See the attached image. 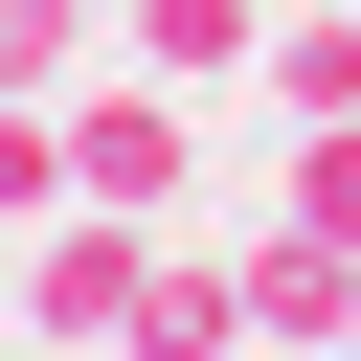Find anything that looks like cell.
I'll return each instance as SVG.
<instances>
[{"mask_svg":"<svg viewBox=\"0 0 361 361\" xmlns=\"http://www.w3.org/2000/svg\"><path fill=\"white\" fill-rule=\"evenodd\" d=\"M293 226H338V248H361V135H316V158H293Z\"/></svg>","mask_w":361,"mask_h":361,"instance_id":"52a82bcc","label":"cell"},{"mask_svg":"<svg viewBox=\"0 0 361 361\" xmlns=\"http://www.w3.org/2000/svg\"><path fill=\"white\" fill-rule=\"evenodd\" d=\"M180 158H203V113H180V68H135V90H68V203H180Z\"/></svg>","mask_w":361,"mask_h":361,"instance_id":"7a4b0ae2","label":"cell"},{"mask_svg":"<svg viewBox=\"0 0 361 361\" xmlns=\"http://www.w3.org/2000/svg\"><path fill=\"white\" fill-rule=\"evenodd\" d=\"M135 293H158V226H135V203L23 226V338H45V361H135Z\"/></svg>","mask_w":361,"mask_h":361,"instance_id":"6da1fadb","label":"cell"},{"mask_svg":"<svg viewBox=\"0 0 361 361\" xmlns=\"http://www.w3.org/2000/svg\"><path fill=\"white\" fill-rule=\"evenodd\" d=\"M113 23H135V68H180V90L248 68V0H113Z\"/></svg>","mask_w":361,"mask_h":361,"instance_id":"277c9868","label":"cell"},{"mask_svg":"<svg viewBox=\"0 0 361 361\" xmlns=\"http://www.w3.org/2000/svg\"><path fill=\"white\" fill-rule=\"evenodd\" d=\"M271 90H293V113H316V135H338V113H361V0H316V23H293V45H271Z\"/></svg>","mask_w":361,"mask_h":361,"instance_id":"5b68a950","label":"cell"},{"mask_svg":"<svg viewBox=\"0 0 361 361\" xmlns=\"http://www.w3.org/2000/svg\"><path fill=\"white\" fill-rule=\"evenodd\" d=\"M90 23L113 0H0V90H90Z\"/></svg>","mask_w":361,"mask_h":361,"instance_id":"8992f818","label":"cell"},{"mask_svg":"<svg viewBox=\"0 0 361 361\" xmlns=\"http://www.w3.org/2000/svg\"><path fill=\"white\" fill-rule=\"evenodd\" d=\"M248 338H293V361H361V271H338V226H271V248H248Z\"/></svg>","mask_w":361,"mask_h":361,"instance_id":"3957f363","label":"cell"},{"mask_svg":"<svg viewBox=\"0 0 361 361\" xmlns=\"http://www.w3.org/2000/svg\"><path fill=\"white\" fill-rule=\"evenodd\" d=\"M203 361H248V338H203Z\"/></svg>","mask_w":361,"mask_h":361,"instance_id":"ba28073f","label":"cell"}]
</instances>
